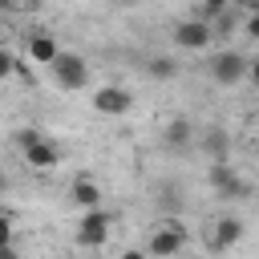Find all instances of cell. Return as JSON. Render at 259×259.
<instances>
[{"label":"cell","mask_w":259,"mask_h":259,"mask_svg":"<svg viewBox=\"0 0 259 259\" xmlns=\"http://www.w3.org/2000/svg\"><path fill=\"white\" fill-rule=\"evenodd\" d=\"M28 57H32L36 65H53V61L61 57V49H57V40H53L49 32H28Z\"/></svg>","instance_id":"13"},{"label":"cell","mask_w":259,"mask_h":259,"mask_svg":"<svg viewBox=\"0 0 259 259\" xmlns=\"http://www.w3.org/2000/svg\"><path fill=\"white\" fill-rule=\"evenodd\" d=\"M12 73H20V61H16L8 49H0V81H4V77H12Z\"/></svg>","instance_id":"18"},{"label":"cell","mask_w":259,"mask_h":259,"mask_svg":"<svg viewBox=\"0 0 259 259\" xmlns=\"http://www.w3.org/2000/svg\"><path fill=\"white\" fill-rule=\"evenodd\" d=\"M235 24H239V20H235V16H231V8H227V12H223V16H214V20H210V32H214V36H223V40H227V36H231V32H235Z\"/></svg>","instance_id":"15"},{"label":"cell","mask_w":259,"mask_h":259,"mask_svg":"<svg viewBox=\"0 0 259 259\" xmlns=\"http://www.w3.org/2000/svg\"><path fill=\"white\" fill-rule=\"evenodd\" d=\"M40 4H45V0H24V8H40Z\"/></svg>","instance_id":"26"},{"label":"cell","mask_w":259,"mask_h":259,"mask_svg":"<svg viewBox=\"0 0 259 259\" xmlns=\"http://www.w3.org/2000/svg\"><path fill=\"white\" fill-rule=\"evenodd\" d=\"M121 259H150V255H146V251H125Z\"/></svg>","instance_id":"25"},{"label":"cell","mask_w":259,"mask_h":259,"mask_svg":"<svg viewBox=\"0 0 259 259\" xmlns=\"http://www.w3.org/2000/svg\"><path fill=\"white\" fill-rule=\"evenodd\" d=\"M24 150V162L28 166H36V170H53V166H61V146L53 142V138H45V134H36L28 146H20Z\"/></svg>","instance_id":"9"},{"label":"cell","mask_w":259,"mask_h":259,"mask_svg":"<svg viewBox=\"0 0 259 259\" xmlns=\"http://www.w3.org/2000/svg\"><path fill=\"white\" fill-rule=\"evenodd\" d=\"M243 239V219H235V214H219V219H210V227H206V247L210 251H231L235 243Z\"/></svg>","instance_id":"8"},{"label":"cell","mask_w":259,"mask_h":259,"mask_svg":"<svg viewBox=\"0 0 259 259\" xmlns=\"http://www.w3.org/2000/svg\"><path fill=\"white\" fill-rule=\"evenodd\" d=\"M49 73H53V81H57L65 93H77V89L89 85V61H85L81 53H65V49H61V57L49 65Z\"/></svg>","instance_id":"2"},{"label":"cell","mask_w":259,"mask_h":259,"mask_svg":"<svg viewBox=\"0 0 259 259\" xmlns=\"http://www.w3.org/2000/svg\"><path fill=\"white\" fill-rule=\"evenodd\" d=\"M162 146L174 150V154L190 150V146H194V121H186V117H170V121L162 125Z\"/></svg>","instance_id":"10"},{"label":"cell","mask_w":259,"mask_h":259,"mask_svg":"<svg viewBox=\"0 0 259 259\" xmlns=\"http://www.w3.org/2000/svg\"><path fill=\"white\" fill-rule=\"evenodd\" d=\"M4 36H8V28H4V20H0V49H4Z\"/></svg>","instance_id":"28"},{"label":"cell","mask_w":259,"mask_h":259,"mask_svg":"<svg viewBox=\"0 0 259 259\" xmlns=\"http://www.w3.org/2000/svg\"><path fill=\"white\" fill-rule=\"evenodd\" d=\"M182 247H186V227H182V219L162 214L158 227H154L150 239H146V255H150V259H174Z\"/></svg>","instance_id":"1"},{"label":"cell","mask_w":259,"mask_h":259,"mask_svg":"<svg viewBox=\"0 0 259 259\" xmlns=\"http://www.w3.org/2000/svg\"><path fill=\"white\" fill-rule=\"evenodd\" d=\"M231 8H239L243 16H259V0H231Z\"/></svg>","instance_id":"20"},{"label":"cell","mask_w":259,"mask_h":259,"mask_svg":"<svg viewBox=\"0 0 259 259\" xmlns=\"http://www.w3.org/2000/svg\"><path fill=\"white\" fill-rule=\"evenodd\" d=\"M146 73L154 81H170V77H178V61L174 57H150L146 61Z\"/></svg>","instance_id":"14"},{"label":"cell","mask_w":259,"mask_h":259,"mask_svg":"<svg viewBox=\"0 0 259 259\" xmlns=\"http://www.w3.org/2000/svg\"><path fill=\"white\" fill-rule=\"evenodd\" d=\"M170 36H174V45H178V49H186V53H202V49L214 40L210 20H202V16H186V20H178Z\"/></svg>","instance_id":"5"},{"label":"cell","mask_w":259,"mask_h":259,"mask_svg":"<svg viewBox=\"0 0 259 259\" xmlns=\"http://www.w3.org/2000/svg\"><path fill=\"white\" fill-rule=\"evenodd\" d=\"M8 8H24V0H0V12H8Z\"/></svg>","instance_id":"24"},{"label":"cell","mask_w":259,"mask_h":259,"mask_svg":"<svg viewBox=\"0 0 259 259\" xmlns=\"http://www.w3.org/2000/svg\"><path fill=\"white\" fill-rule=\"evenodd\" d=\"M198 146H202V154H206L210 162H227V158H231V134H227L223 125H206V130L198 134Z\"/></svg>","instance_id":"11"},{"label":"cell","mask_w":259,"mask_h":259,"mask_svg":"<svg viewBox=\"0 0 259 259\" xmlns=\"http://www.w3.org/2000/svg\"><path fill=\"white\" fill-rule=\"evenodd\" d=\"M206 182H210V190H214L223 202H227V198L235 202V198H247V194H251V182H247L231 162H210V166H206Z\"/></svg>","instance_id":"3"},{"label":"cell","mask_w":259,"mask_h":259,"mask_svg":"<svg viewBox=\"0 0 259 259\" xmlns=\"http://www.w3.org/2000/svg\"><path fill=\"white\" fill-rule=\"evenodd\" d=\"M247 81H251V85H255V89H259V57H255V61H251V65H247Z\"/></svg>","instance_id":"22"},{"label":"cell","mask_w":259,"mask_h":259,"mask_svg":"<svg viewBox=\"0 0 259 259\" xmlns=\"http://www.w3.org/2000/svg\"><path fill=\"white\" fill-rule=\"evenodd\" d=\"M0 259H20V251H16V243H4V247H0Z\"/></svg>","instance_id":"23"},{"label":"cell","mask_w":259,"mask_h":259,"mask_svg":"<svg viewBox=\"0 0 259 259\" xmlns=\"http://www.w3.org/2000/svg\"><path fill=\"white\" fill-rule=\"evenodd\" d=\"M182 198H178V186H158V210H178Z\"/></svg>","instance_id":"16"},{"label":"cell","mask_w":259,"mask_h":259,"mask_svg":"<svg viewBox=\"0 0 259 259\" xmlns=\"http://www.w3.org/2000/svg\"><path fill=\"white\" fill-rule=\"evenodd\" d=\"M89 105H93V113H101V117H125V113L134 109V97H130L125 85H97L93 97H89Z\"/></svg>","instance_id":"4"},{"label":"cell","mask_w":259,"mask_h":259,"mask_svg":"<svg viewBox=\"0 0 259 259\" xmlns=\"http://www.w3.org/2000/svg\"><path fill=\"white\" fill-rule=\"evenodd\" d=\"M227 8H231V0H202V12H198V16H202V20H214V16H223Z\"/></svg>","instance_id":"17"},{"label":"cell","mask_w":259,"mask_h":259,"mask_svg":"<svg viewBox=\"0 0 259 259\" xmlns=\"http://www.w3.org/2000/svg\"><path fill=\"white\" fill-rule=\"evenodd\" d=\"M243 32H247L251 40H259V16H243Z\"/></svg>","instance_id":"21"},{"label":"cell","mask_w":259,"mask_h":259,"mask_svg":"<svg viewBox=\"0 0 259 259\" xmlns=\"http://www.w3.org/2000/svg\"><path fill=\"white\" fill-rule=\"evenodd\" d=\"M69 198H73V206H81V210H97V206H101V182L89 178V174H81V178H73Z\"/></svg>","instance_id":"12"},{"label":"cell","mask_w":259,"mask_h":259,"mask_svg":"<svg viewBox=\"0 0 259 259\" xmlns=\"http://www.w3.org/2000/svg\"><path fill=\"white\" fill-rule=\"evenodd\" d=\"M125 4H142V0H125Z\"/></svg>","instance_id":"29"},{"label":"cell","mask_w":259,"mask_h":259,"mask_svg":"<svg viewBox=\"0 0 259 259\" xmlns=\"http://www.w3.org/2000/svg\"><path fill=\"white\" fill-rule=\"evenodd\" d=\"M12 239H16V227H12V219H8V214H0V247H4V243H12Z\"/></svg>","instance_id":"19"},{"label":"cell","mask_w":259,"mask_h":259,"mask_svg":"<svg viewBox=\"0 0 259 259\" xmlns=\"http://www.w3.org/2000/svg\"><path fill=\"white\" fill-rule=\"evenodd\" d=\"M4 190H8V174H0V194H4Z\"/></svg>","instance_id":"27"},{"label":"cell","mask_w":259,"mask_h":259,"mask_svg":"<svg viewBox=\"0 0 259 259\" xmlns=\"http://www.w3.org/2000/svg\"><path fill=\"white\" fill-rule=\"evenodd\" d=\"M109 227H113V214L109 210H85L81 223H77V247H101L109 239Z\"/></svg>","instance_id":"7"},{"label":"cell","mask_w":259,"mask_h":259,"mask_svg":"<svg viewBox=\"0 0 259 259\" xmlns=\"http://www.w3.org/2000/svg\"><path fill=\"white\" fill-rule=\"evenodd\" d=\"M247 65H251V57H243L239 49H223L210 57V77L219 85H239L247 77Z\"/></svg>","instance_id":"6"}]
</instances>
